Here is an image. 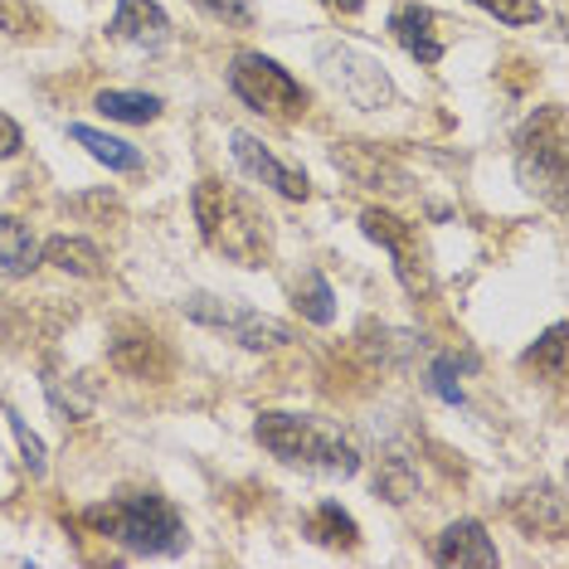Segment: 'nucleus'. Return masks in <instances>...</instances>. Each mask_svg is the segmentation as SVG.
Instances as JSON below:
<instances>
[{
	"label": "nucleus",
	"mask_w": 569,
	"mask_h": 569,
	"mask_svg": "<svg viewBox=\"0 0 569 569\" xmlns=\"http://www.w3.org/2000/svg\"><path fill=\"white\" fill-rule=\"evenodd\" d=\"M88 526L137 555H176L186 546V521L157 491H132V497H118L108 507H93Z\"/></svg>",
	"instance_id": "3"
},
{
	"label": "nucleus",
	"mask_w": 569,
	"mask_h": 569,
	"mask_svg": "<svg viewBox=\"0 0 569 569\" xmlns=\"http://www.w3.org/2000/svg\"><path fill=\"white\" fill-rule=\"evenodd\" d=\"M69 137L79 141V147H83L93 161L108 166V171H141V151L132 147V141L108 137V132H98V127H83V122H73Z\"/></svg>",
	"instance_id": "17"
},
{
	"label": "nucleus",
	"mask_w": 569,
	"mask_h": 569,
	"mask_svg": "<svg viewBox=\"0 0 569 569\" xmlns=\"http://www.w3.org/2000/svg\"><path fill=\"white\" fill-rule=\"evenodd\" d=\"M6 419H10V433H16L20 452H24V468H30V477H44V472H49V458H44L40 433H30V423H24L16 409H6Z\"/></svg>",
	"instance_id": "25"
},
{
	"label": "nucleus",
	"mask_w": 569,
	"mask_h": 569,
	"mask_svg": "<svg viewBox=\"0 0 569 569\" xmlns=\"http://www.w3.org/2000/svg\"><path fill=\"white\" fill-rule=\"evenodd\" d=\"M321 73H327V83L360 112H380V108L395 102V83H390V73H385V63L360 54V49H351V44L321 49Z\"/></svg>",
	"instance_id": "7"
},
{
	"label": "nucleus",
	"mask_w": 569,
	"mask_h": 569,
	"mask_svg": "<svg viewBox=\"0 0 569 569\" xmlns=\"http://www.w3.org/2000/svg\"><path fill=\"white\" fill-rule=\"evenodd\" d=\"M511 516H516V526H521V530H530V536H546V540H560L569 530V507H565L560 487H550V482L521 491V497L511 501Z\"/></svg>",
	"instance_id": "14"
},
{
	"label": "nucleus",
	"mask_w": 569,
	"mask_h": 569,
	"mask_svg": "<svg viewBox=\"0 0 569 569\" xmlns=\"http://www.w3.org/2000/svg\"><path fill=\"white\" fill-rule=\"evenodd\" d=\"M44 395H49V405L63 413V423H69V419H88V409H93V399L79 395V385L63 380V375H54V370L44 375Z\"/></svg>",
	"instance_id": "22"
},
{
	"label": "nucleus",
	"mask_w": 569,
	"mask_h": 569,
	"mask_svg": "<svg viewBox=\"0 0 569 569\" xmlns=\"http://www.w3.org/2000/svg\"><path fill=\"white\" fill-rule=\"evenodd\" d=\"M292 302H297V312H302V321H312V327H331L336 292H331V282L321 278V273H302V282H297V292H292Z\"/></svg>",
	"instance_id": "21"
},
{
	"label": "nucleus",
	"mask_w": 569,
	"mask_h": 569,
	"mask_svg": "<svg viewBox=\"0 0 569 569\" xmlns=\"http://www.w3.org/2000/svg\"><path fill=\"white\" fill-rule=\"evenodd\" d=\"M390 34H395V44L405 49L409 59H419V63H433L443 59V34H438V16L429 6H419V0H405V6H395V16H390Z\"/></svg>",
	"instance_id": "11"
},
{
	"label": "nucleus",
	"mask_w": 569,
	"mask_h": 569,
	"mask_svg": "<svg viewBox=\"0 0 569 569\" xmlns=\"http://www.w3.org/2000/svg\"><path fill=\"white\" fill-rule=\"evenodd\" d=\"M24 147V132H20V122L10 118V112H0V161H10L16 151Z\"/></svg>",
	"instance_id": "29"
},
{
	"label": "nucleus",
	"mask_w": 569,
	"mask_h": 569,
	"mask_svg": "<svg viewBox=\"0 0 569 569\" xmlns=\"http://www.w3.org/2000/svg\"><path fill=\"white\" fill-rule=\"evenodd\" d=\"M229 141H234V161L243 166V176H253L258 186L278 190L282 200H307V196H312V180H307V171L282 166L253 132H229Z\"/></svg>",
	"instance_id": "9"
},
{
	"label": "nucleus",
	"mask_w": 569,
	"mask_h": 569,
	"mask_svg": "<svg viewBox=\"0 0 569 569\" xmlns=\"http://www.w3.org/2000/svg\"><path fill=\"white\" fill-rule=\"evenodd\" d=\"M472 6H482L487 16H497L501 24H540L546 20V6H540V0H472Z\"/></svg>",
	"instance_id": "24"
},
{
	"label": "nucleus",
	"mask_w": 569,
	"mask_h": 569,
	"mask_svg": "<svg viewBox=\"0 0 569 569\" xmlns=\"http://www.w3.org/2000/svg\"><path fill=\"white\" fill-rule=\"evenodd\" d=\"M112 366L132 380H166L171 375V351L161 346L157 331L147 327H118L112 336Z\"/></svg>",
	"instance_id": "10"
},
{
	"label": "nucleus",
	"mask_w": 569,
	"mask_h": 569,
	"mask_svg": "<svg viewBox=\"0 0 569 569\" xmlns=\"http://www.w3.org/2000/svg\"><path fill=\"white\" fill-rule=\"evenodd\" d=\"M331 161L341 166L346 176L356 180V186H380V180H399V171L385 157H375L370 147H360V141H336Z\"/></svg>",
	"instance_id": "19"
},
{
	"label": "nucleus",
	"mask_w": 569,
	"mask_h": 569,
	"mask_svg": "<svg viewBox=\"0 0 569 569\" xmlns=\"http://www.w3.org/2000/svg\"><path fill=\"white\" fill-rule=\"evenodd\" d=\"M108 34L118 44H137V49H161L171 40V16L157 0H118V16H112Z\"/></svg>",
	"instance_id": "12"
},
{
	"label": "nucleus",
	"mask_w": 569,
	"mask_h": 569,
	"mask_svg": "<svg viewBox=\"0 0 569 569\" xmlns=\"http://www.w3.org/2000/svg\"><path fill=\"white\" fill-rule=\"evenodd\" d=\"M186 317L200 321L210 331H229L243 351H278V346L292 341V327L278 317H263L253 307H239L229 297H214V292H190L186 297Z\"/></svg>",
	"instance_id": "6"
},
{
	"label": "nucleus",
	"mask_w": 569,
	"mask_h": 569,
	"mask_svg": "<svg viewBox=\"0 0 569 569\" xmlns=\"http://www.w3.org/2000/svg\"><path fill=\"white\" fill-rule=\"evenodd\" d=\"M40 263L59 268V273H69V278H102L108 273L102 249L93 239H79V234H59V239L40 243Z\"/></svg>",
	"instance_id": "15"
},
{
	"label": "nucleus",
	"mask_w": 569,
	"mask_h": 569,
	"mask_svg": "<svg viewBox=\"0 0 569 569\" xmlns=\"http://www.w3.org/2000/svg\"><path fill=\"white\" fill-rule=\"evenodd\" d=\"M516 171L530 196L550 200L555 210L565 204V186H569V147H565V112L546 108L536 112L521 137H516Z\"/></svg>",
	"instance_id": "4"
},
{
	"label": "nucleus",
	"mask_w": 569,
	"mask_h": 569,
	"mask_svg": "<svg viewBox=\"0 0 569 569\" xmlns=\"http://www.w3.org/2000/svg\"><path fill=\"white\" fill-rule=\"evenodd\" d=\"M40 268V239L16 214H0V278H30Z\"/></svg>",
	"instance_id": "16"
},
{
	"label": "nucleus",
	"mask_w": 569,
	"mask_h": 569,
	"mask_svg": "<svg viewBox=\"0 0 569 569\" xmlns=\"http://www.w3.org/2000/svg\"><path fill=\"white\" fill-rule=\"evenodd\" d=\"M307 536L321 540V546H346V550H351L360 540V530H356L351 516L336 507V501H321V507L307 516Z\"/></svg>",
	"instance_id": "20"
},
{
	"label": "nucleus",
	"mask_w": 569,
	"mask_h": 569,
	"mask_svg": "<svg viewBox=\"0 0 569 569\" xmlns=\"http://www.w3.org/2000/svg\"><path fill=\"white\" fill-rule=\"evenodd\" d=\"M30 0H0V30L10 34H30Z\"/></svg>",
	"instance_id": "28"
},
{
	"label": "nucleus",
	"mask_w": 569,
	"mask_h": 569,
	"mask_svg": "<svg viewBox=\"0 0 569 569\" xmlns=\"http://www.w3.org/2000/svg\"><path fill=\"white\" fill-rule=\"evenodd\" d=\"M229 88H234V98L243 108H253L258 118H273V122H297L307 112V102H312L307 88L297 83L278 59L253 54V49L234 54V63H229Z\"/></svg>",
	"instance_id": "5"
},
{
	"label": "nucleus",
	"mask_w": 569,
	"mask_h": 569,
	"mask_svg": "<svg viewBox=\"0 0 569 569\" xmlns=\"http://www.w3.org/2000/svg\"><path fill=\"white\" fill-rule=\"evenodd\" d=\"M327 10H336V16H360L366 10V0H321Z\"/></svg>",
	"instance_id": "30"
},
{
	"label": "nucleus",
	"mask_w": 569,
	"mask_h": 569,
	"mask_svg": "<svg viewBox=\"0 0 569 569\" xmlns=\"http://www.w3.org/2000/svg\"><path fill=\"white\" fill-rule=\"evenodd\" d=\"M413 487H419V477H413L409 462H399V458H390L380 468V477H375V491H380V497H390V501H409Z\"/></svg>",
	"instance_id": "26"
},
{
	"label": "nucleus",
	"mask_w": 569,
	"mask_h": 569,
	"mask_svg": "<svg viewBox=\"0 0 569 569\" xmlns=\"http://www.w3.org/2000/svg\"><path fill=\"white\" fill-rule=\"evenodd\" d=\"M526 360H530V366L546 370L550 380H565V327H560V321H555V327H550L546 336H540L536 351H530Z\"/></svg>",
	"instance_id": "23"
},
{
	"label": "nucleus",
	"mask_w": 569,
	"mask_h": 569,
	"mask_svg": "<svg viewBox=\"0 0 569 569\" xmlns=\"http://www.w3.org/2000/svg\"><path fill=\"white\" fill-rule=\"evenodd\" d=\"M93 108L102 112V118L132 122V127H147V122L161 118V98L157 93H122V88H102V93L93 98Z\"/></svg>",
	"instance_id": "18"
},
{
	"label": "nucleus",
	"mask_w": 569,
	"mask_h": 569,
	"mask_svg": "<svg viewBox=\"0 0 569 569\" xmlns=\"http://www.w3.org/2000/svg\"><path fill=\"white\" fill-rule=\"evenodd\" d=\"M196 224L210 249H219L229 263L239 268H263L273 253V219H268L249 196L229 190L224 180L204 176L196 180V196H190Z\"/></svg>",
	"instance_id": "1"
},
{
	"label": "nucleus",
	"mask_w": 569,
	"mask_h": 569,
	"mask_svg": "<svg viewBox=\"0 0 569 569\" xmlns=\"http://www.w3.org/2000/svg\"><path fill=\"white\" fill-rule=\"evenodd\" d=\"M360 229H366L370 243H380V249L395 258V273H399V282H405L409 297H429L433 292V273H429V263H423V249H419L413 224H405V219L390 214V210H366L360 214Z\"/></svg>",
	"instance_id": "8"
},
{
	"label": "nucleus",
	"mask_w": 569,
	"mask_h": 569,
	"mask_svg": "<svg viewBox=\"0 0 569 569\" xmlns=\"http://www.w3.org/2000/svg\"><path fill=\"white\" fill-rule=\"evenodd\" d=\"M253 438L273 452L278 462L302 472H321V477H356L360 472V452L336 423L312 419V413H282L268 409L258 413Z\"/></svg>",
	"instance_id": "2"
},
{
	"label": "nucleus",
	"mask_w": 569,
	"mask_h": 569,
	"mask_svg": "<svg viewBox=\"0 0 569 569\" xmlns=\"http://www.w3.org/2000/svg\"><path fill=\"white\" fill-rule=\"evenodd\" d=\"M433 560L443 569H497V546L477 521H452L433 546Z\"/></svg>",
	"instance_id": "13"
},
{
	"label": "nucleus",
	"mask_w": 569,
	"mask_h": 569,
	"mask_svg": "<svg viewBox=\"0 0 569 569\" xmlns=\"http://www.w3.org/2000/svg\"><path fill=\"white\" fill-rule=\"evenodd\" d=\"M196 6L204 10V16L224 20V24H253V10H249V0H196Z\"/></svg>",
	"instance_id": "27"
}]
</instances>
